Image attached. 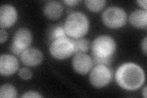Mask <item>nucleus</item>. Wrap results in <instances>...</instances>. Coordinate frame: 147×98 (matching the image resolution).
I'll use <instances>...</instances> for the list:
<instances>
[{
    "mask_svg": "<svg viewBox=\"0 0 147 98\" xmlns=\"http://www.w3.org/2000/svg\"><path fill=\"white\" fill-rule=\"evenodd\" d=\"M17 13L15 7L11 5H3L0 8V26L6 28L12 26L16 23Z\"/></svg>",
    "mask_w": 147,
    "mask_h": 98,
    "instance_id": "obj_10",
    "label": "nucleus"
},
{
    "mask_svg": "<svg viewBox=\"0 0 147 98\" xmlns=\"http://www.w3.org/2000/svg\"><path fill=\"white\" fill-rule=\"evenodd\" d=\"M52 56L58 59H64L70 57L75 53V45L73 39L67 38L53 41L50 47Z\"/></svg>",
    "mask_w": 147,
    "mask_h": 98,
    "instance_id": "obj_4",
    "label": "nucleus"
},
{
    "mask_svg": "<svg viewBox=\"0 0 147 98\" xmlns=\"http://www.w3.org/2000/svg\"><path fill=\"white\" fill-rule=\"evenodd\" d=\"M22 97H42V96H41L38 92L31 91L25 93L22 96Z\"/></svg>",
    "mask_w": 147,
    "mask_h": 98,
    "instance_id": "obj_19",
    "label": "nucleus"
},
{
    "mask_svg": "<svg viewBox=\"0 0 147 98\" xmlns=\"http://www.w3.org/2000/svg\"><path fill=\"white\" fill-rule=\"evenodd\" d=\"M75 45V53H86L89 49V41L84 38L73 39Z\"/></svg>",
    "mask_w": 147,
    "mask_h": 98,
    "instance_id": "obj_16",
    "label": "nucleus"
},
{
    "mask_svg": "<svg viewBox=\"0 0 147 98\" xmlns=\"http://www.w3.org/2000/svg\"><path fill=\"white\" fill-rule=\"evenodd\" d=\"M93 60L88 55L84 53H76L72 59L74 69L78 73L85 75L88 73L93 66Z\"/></svg>",
    "mask_w": 147,
    "mask_h": 98,
    "instance_id": "obj_8",
    "label": "nucleus"
},
{
    "mask_svg": "<svg viewBox=\"0 0 147 98\" xmlns=\"http://www.w3.org/2000/svg\"><path fill=\"white\" fill-rule=\"evenodd\" d=\"M80 1H77V0H67V1H64V3L69 6H75Z\"/></svg>",
    "mask_w": 147,
    "mask_h": 98,
    "instance_id": "obj_21",
    "label": "nucleus"
},
{
    "mask_svg": "<svg viewBox=\"0 0 147 98\" xmlns=\"http://www.w3.org/2000/svg\"><path fill=\"white\" fill-rule=\"evenodd\" d=\"M67 35L63 25L58 24L52 26L50 28L49 30L48 38L49 41H51L52 43L57 39L67 38Z\"/></svg>",
    "mask_w": 147,
    "mask_h": 98,
    "instance_id": "obj_14",
    "label": "nucleus"
},
{
    "mask_svg": "<svg viewBox=\"0 0 147 98\" xmlns=\"http://www.w3.org/2000/svg\"><path fill=\"white\" fill-rule=\"evenodd\" d=\"M64 28L67 36L73 39L82 38L88 31L89 20L84 14L74 12L67 16Z\"/></svg>",
    "mask_w": 147,
    "mask_h": 98,
    "instance_id": "obj_2",
    "label": "nucleus"
},
{
    "mask_svg": "<svg viewBox=\"0 0 147 98\" xmlns=\"http://www.w3.org/2000/svg\"><path fill=\"white\" fill-rule=\"evenodd\" d=\"M18 68L17 58L11 55H2L0 57V74L3 76H9L14 74Z\"/></svg>",
    "mask_w": 147,
    "mask_h": 98,
    "instance_id": "obj_9",
    "label": "nucleus"
},
{
    "mask_svg": "<svg viewBox=\"0 0 147 98\" xmlns=\"http://www.w3.org/2000/svg\"><path fill=\"white\" fill-rule=\"evenodd\" d=\"M17 96V92L14 87L9 84L3 85L0 88V97L13 98Z\"/></svg>",
    "mask_w": 147,
    "mask_h": 98,
    "instance_id": "obj_15",
    "label": "nucleus"
},
{
    "mask_svg": "<svg viewBox=\"0 0 147 98\" xmlns=\"http://www.w3.org/2000/svg\"><path fill=\"white\" fill-rule=\"evenodd\" d=\"M112 74V70L106 65H96L90 74V81L94 87L102 88L111 82Z\"/></svg>",
    "mask_w": 147,
    "mask_h": 98,
    "instance_id": "obj_6",
    "label": "nucleus"
},
{
    "mask_svg": "<svg viewBox=\"0 0 147 98\" xmlns=\"http://www.w3.org/2000/svg\"><path fill=\"white\" fill-rule=\"evenodd\" d=\"M142 94L144 95V97L145 98L146 97V87H145L143 91H142Z\"/></svg>",
    "mask_w": 147,
    "mask_h": 98,
    "instance_id": "obj_24",
    "label": "nucleus"
},
{
    "mask_svg": "<svg viewBox=\"0 0 147 98\" xmlns=\"http://www.w3.org/2000/svg\"><path fill=\"white\" fill-rule=\"evenodd\" d=\"M22 63L28 66L33 67L40 64L43 60L42 52L35 48H28L21 54Z\"/></svg>",
    "mask_w": 147,
    "mask_h": 98,
    "instance_id": "obj_11",
    "label": "nucleus"
},
{
    "mask_svg": "<svg viewBox=\"0 0 147 98\" xmlns=\"http://www.w3.org/2000/svg\"><path fill=\"white\" fill-rule=\"evenodd\" d=\"M7 32L3 28H1V30H0V43L1 44L3 43L4 42H5L7 40Z\"/></svg>",
    "mask_w": 147,
    "mask_h": 98,
    "instance_id": "obj_20",
    "label": "nucleus"
},
{
    "mask_svg": "<svg viewBox=\"0 0 147 98\" xmlns=\"http://www.w3.org/2000/svg\"><path fill=\"white\" fill-rule=\"evenodd\" d=\"M31 42V32L27 29L20 28L16 32L13 37L11 50L17 55H21L26 49H28Z\"/></svg>",
    "mask_w": 147,
    "mask_h": 98,
    "instance_id": "obj_7",
    "label": "nucleus"
},
{
    "mask_svg": "<svg viewBox=\"0 0 147 98\" xmlns=\"http://www.w3.org/2000/svg\"><path fill=\"white\" fill-rule=\"evenodd\" d=\"M115 50L116 43L112 37L108 36H98L91 44L92 58H112Z\"/></svg>",
    "mask_w": 147,
    "mask_h": 98,
    "instance_id": "obj_3",
    "label": "nucleus"
},
{
    "mask_svg": "<svg viewBox=\"0 0 147 98\" xmlns=\"http://www.w3.org/2000/svg\"><path fill=\"white\" fill-rule=\"evenodd\" d=\"M85 5L92 12L100 11L105 5L106 1L104 0H86Z\"/></svg>",
    "mask_w": 147,
    "mask_h": 98,
    "instance_id": "obj_17",
    "label": "nucleus"
},
{
    "mask_svg": "<svg viewBox=\"0 0 147 98\" xmlns=\"http://www.w3.org/2000/svg\"><path fill=\"white\" fill-rule=\"evenodd\" d=\"M137 3L139 4V6L144 8L145 11L146 10V0H142V1H137Z\"/></svg>",
    "mask_w": 147,
    "mask_h": 98,
    "instance_id": "obj_23",
    "label": "nucleus"
},
{
    "mask_svg": "<svg viewBox=\"0 0 147 98\" xmlns=\"http://www.w3.org/2000/svg\"><path fill=\"white\" fill-rule=\"evenodd\" d=\"M129 21L131 25L139 28H146L147 12L145 10H136L131 14Z\"/></svg>",
    "mask_w": 147,
    "mask_h": 98,
    "instance_id": "obj_13",
    "label": "nucleus"
},
{
    "mask_svg": "<svg viewBox=\"0 0 147 98\" xmlns=\"http://www.w3.org/2000/svg\"><path fill=\"white\" fill-rule=\"evenodd\" d=\"M45 15L50 19L56 20L60 17L63 12V7L60 3L56 1H49L44 9Z\"/></svg>",
    "mask_w": 147,
    "mask_h": 98,
    "instance_id": "obj_12",
    "label": "nucleus"
},
{
    "mask_svg": "<svg viewBox=\"0 0 147 98\" xmlns=\"http://www.w3.org/2000/svg\"><path fill=\"white\" fill-rule=\"evenodd\" d=\"M145 73L139 66L127 63L119 66L115 73V78L118 85L127 90H136L145 82Z\"/></svg>",
    "mask_w": 147,
    "mask_h": 98,
    "instance_id": "obj_1",
    "label": "nucleus"
},
{
    "mask_svg": "<svg viewBox=\"0 0 147 98\" xmlns=\"http://www.w3.org/2000/svg\"><path fill=\"white\" fill-rule=\"evenodd\" d=\"M147 38H145V39H144V41H142V49L143 50V52L144 53V54L145 55H146V43H147Z\"/></svg>",
    "mask_w": 147,
    "mask_h": 98,
    "instance_id": "obj_22",
    "label": "nucleus"
},
{
    "mask_svg": "<svg viewBox=\"0 0 147 98\" xmlns=\"http://www.w3.org/2000/svg\"><path fill=\"white\" fill-rule=\"evenodd\" d=\"M102 20L105 26L111 28H118L126 24L127 15L120 7H110L103 12Z\"/></svg>",
    "mask_w": 147,
    "mask_h": 98,
    "instance_id": "obj_5",
    "label": "nucleus"
},
{
    "mask_svg": "<svg viewBox=\"0 0 147 98\" xmlns=\"http://www.w3.org/2000/svg\"><path fill=\"white\" fill-rule=\"evenodd\" d=\"M18 75L24 80H29L32 77V72L29 69L23 68L18 71Z\"/></svg>",
    "mask_w": 147,
    "mask_h": 98,
    "instance_id": "obj_18",
    "label": "nucleus"
}]
</instances>
